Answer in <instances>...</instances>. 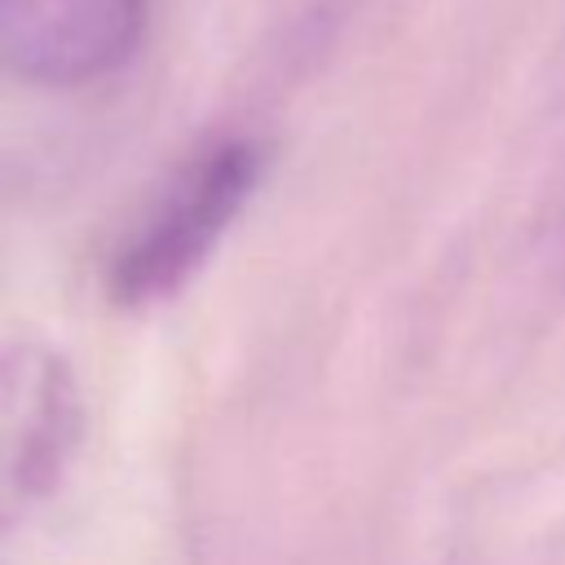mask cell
Wrapping results in <instances>:
<instances>
[{
    "label": "cell",
    "instance_id": "1",
    "mask_svg": "<svg viewBox=\"0 0 565 565\" xmlns=\"http://www.w3.org/2000/svg\"><path fill=\"white\" fill-rule=\"evenodd\" d=\"M265 172V150L247 137H230L194 154L168 190L150 203L137 230L106 265V291L115 305H154L185 287L221 234L234 225Z\"/></svg>",
    "mask_w": 565,
    "mask_h": 565
},
{
    "label": "cell",
    "instance_id": "2",
    "mask_svg": "<svg viewBox=\"0 0 565 565\" xmlns=\"http://www.w3.org/2000/svg\"><path fill=\"white\" fill-rule=\"evenodd\" d=\"M79 437L84 397L71 362L40 340H0V530L57 490Z\"/></svg>",
    "mask_w": 565,
    "mask_h": 565
},
{
    "label": "cell",
    "instance_id": "3",
    "mask_svg": "<svg viewBox=\"0 0 565 565\" xmlns=\"http://www.w3.org/2000/svg\"><path fill=\"white\" fill-rule=\"evenodd\" d=\"M146 26V0H0V66L31 84H88L119 71Z\"/></svg>",
    "mask_w": 565,
    "mask_h": 565
}]
</instances>
